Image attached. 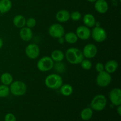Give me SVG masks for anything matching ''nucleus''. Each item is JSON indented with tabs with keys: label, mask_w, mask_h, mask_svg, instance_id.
<instances>
[{
	"label": "nucleus",
	"mask_w": 121,
	"mask_h": 121,
	"mask_svg": "<svg viewBox=\"0 0 121 121\" xmlns=\"http://www.w3.org/2000/svg\"><path fill=\"white\" fill-rule=\"evenodd\" d=\"M111 81H112V77L111 74L105 70L99 73L96 80L97 85L102 87H106L109 85Z\"/></svg>",
	"instance_id": "nucleus-8"
},
{
	"label": "nucleus",
	"mask_w": 121,
	"mask_h": 121,
	"mask_svg": "<svg viewBox=\"0 0 121 121\" xmlns=\"http://www.w3.org/2000/svg\"><path fill=\"white\" fill-rule=\"evenodd\" d=\"M33 31L31 28L27 27H24L20 28V37L21 40L24 41H29L33 38Z\"/></svg>",
	"instance_id": "nucleus-14"
},
{
	"label": "nucleus",
	"mask_w": 121,
	"mask_h": 121,
	"mask_svg": "<svg viewBox=\"0 0 121 121\" xmlns=\"http://www.w3.org/2000/svg\"><path fill=\"white\" fill-rule=\"evenodd\" d=\"M66 60L72 65H79L80 64L84 59L82 51L77 48H69L67 50L65 54Z\"/></svg>",
	"instance_id": "nucleus-1"
},
{
	"label": "nucleus",
	"mask_w": 121,
	"mask_h": 121,
	"mask_svg": "<svg viewBox=\"0 0 121 121\" xmlns=\"http://www.w3.org/2000/svg\"><path fill=\"white\" fill-rule=\"evenodd\" d=\"M56 18L59 22H65L69 20L70 13L66 9H61L56 13Z\"/></svg>",
	"instance_id": "nucleus-15"
},
{
	"label": "nucleus",
	"mask_w": 121,
	"mask_h": 121,
	"mask_svg": "<svg viewBox=\"0 0 121 121\" xmlns=\"http://www.w3.org/2000/svg\"><path fill=\"white\" fill-rule=\"evenodd\" d=\"M76 34L78 39L86 40L89 39L91 36V31L89 28L85 26H80L76 28Z\"/></svg>",
	"instance_id": "nucleus-12"
},
{
	"label": "nucleus",
	"mask_w": 121,
	"mask_h": 121,
	"mask_svg": "<svg viewBox=\"0 0 121 121\" xmlns=\"http://www.w3.org/2000/svg\"><path fill=\"white\" fill-rule=\"evenodd\" d=\"M95 8L100 14H105L109 9L108 4L105 0H97L95 3Z\"/></svg>",
	"instance_id": "nucleus-13"
},
{
	"label": "nucleus",
	"mask_w": 121,
	"mask_h": 121,
	"mask_svg": "<svg viewBox=\"0 0 121 121\" xmlns=\"http://www.w3.org/2000/svg\"><path fill=\"white\" fill-rule=\"evenodd\" d=\"M9 88L5 85H0V98H6L9 95Z\"/></svg>",
	"instance_id": "nucleus-25"
},
{
	"label": "nucleus",
	"mask_w": 121,
	"mask_h": 121,
	"mask_svg": "<svg viewBox=\"0 0 121 121\" xmlns=\"http://www.w3.org/2000/svg\"><path fill=\"white\" fill-rule=\"evenodd\" d=\"M83 21L85 26L89 27V28L94 27L96 23L95 18L91 14H85L83 18Z\"/></svg>",
	"instance_id": "nucleus-17"
},
{
	"label": "nucleus",
	"mask_w": 121,
	"mask_h": 121,
	"mask_svg": "<svg viewBox=\"0 0 121 121\" xmlns=\"http://www.w3.org/2000/svg\"><path fill=\"white\" fill-rule=\"evenodd\" d=\"M45 85L51 89H58L63 85V79L59 74H50L45 79Z\"/></svg>",
	"instance_id": "nucleus-2"
},
{
	"label": "nucleus",
	"mask_w": 121,
	"mask_h": 121,
	"mask_svg": "<svg viewBox=\"0 0 121 121\" xmlns=\"http://www.w3.org/2000/svg\"><path fill=\"white\" fill-rule=\"evenodd\" d=\"M119 1H121V0H119Z\"/></svg>",
	"instance_id": "nucleus-35"
},
{
	"label": "nucleus",
	"mask_w": 121,
	"mask_h": 121,
	"mask_svg": "<svg viewBox=\"0 0 121 121\" xmlns=\"http://www.w3.org/2000/svg\"><path fill=\"white\" fill-rule=\"evenodd\" d=\"M26 19L23 15H17L14 17L13 19V24L16 27L21 28L26 26Z\"/></svg>",
	"instance_id": "nucleus-19"
},
{
	"label": "nucleus",
	"mask_w": 121,
	"mask_h": 121,
	"mask_svg": "<svg viewBox=\"0 0 121 121\" xmlns=\"http://www.w3.org/2000/svg\"><path fill=\"white\" fill-rule=\"evenodd\" d=\"M93 110L91 108H86L81 111L80 117L83 121H89L93 117Z\"/></svg>",
	"instance_id": "nucleus-22"
},
{
	"label": "nucleus",
	"mask_w": 121,
	"mask_h": 121,
	"mask_svg": "<svg viewBox=\"0 0 121 121\" xmlns=\"http://www.w3.org/2000/svg\"><path fill=\"white\" fill-rule=\"evenodd\" d=\"M50 57L52 58L53 61H55L56 63L61 62L65 58V54L61 50H55L52 53Z\"/></svg>",
	"instance_id": "nucleus-20"
},
{
	"label": "nucleus",
	"mask_w": 121,
	"mask_h": 121,
	"mask_svg": "<svg viewBox=\"0 0 121 121\" xmlns=\"http://www.w3.org/2000/svg\"><path fill=\"white\" fill-rule=\"evenodd\" d=\"M95 41L102 43L107 38V33L104 28L100 26L94 27L91 31V36Z\"/></svg>",
	"instance_id": "nucleus-6"
},
{
	"label": "nucleus",
	"mask_w": 121,
	"mask_h": 121,
	"mask_svg": "<svg viewBox=\"0 0 121 121\" xmlns=\"http://www.w3.org/2000/svg\"><path fill=\"white\" fill-rule=\"evenodd\" d=\"M54 66V61L49 56H44L40 59L37 64L38 69L42 72H48Z\"/></svg>",
	"instance_id": "nucleus-5"
},
{
	"label": "nucleus",
	"mask_w": 121,
	"mask_h": 121,
	"mask_svg": "<svg viewBox=\"0 0 121 121\" xmlns=\"http://www.w3.org/2000/svg\"><path fill=\"white\" fill-rule=\"evenodd\" d=\"M117 111V112H118V115H119V116H121V105H119V106H118Z\"/></svg>",
	"instance_id": "nucleus-32"
},
{
	"label": "nucleus",
	"mask_w": 121,
	"mask_h": 121,
	"mask_svg": "<svg viewBox=\"0 0 121 121\" xmlns=\"http://www.w3.org/2000/svg\"><path fill=\"white\" fill-rule=\"evenodd\" d=\"M0 79H1V83L3 85H7V86L10 85L13 82V76L9 73H4L1 74Z\"/></svg>",
	"instance_id": "nucleus-24"
},
{
	"label": "nucleus",
	"mask_w": 121,
	"mask_h": 121,
	"mask_svg": "<svg viewBox=\"0 0 121 121\" xmlns=\"http://www.w3.org/2000/svg\"><path fill=\"white\" fill-rule=\"evenodd\" d=\"M86 1H87L88 2H95L97 0H86Z\"/></svg>",
	"instance_id": "nucleus-34"
},
{
	"label": "nucleus",
	"mask_w": 121,
	"mask_h": 121,
	"mask_svg": "<svg viewBox=\"0 0 121 121\" xmlns=\"http://www.w3.org/2000/svg\"><path fill=\"white\" fill-rule=\"evenodd\" d=\"M70 18L73 21H79V20H80L81 19L82 14L80 12L76 11H73L71 14H70Z\"/></svg>",
	"instance_id": "nucleus-27"
},
{
	"label": "nucleus",
	"mask_w": 121,
	"mask_h": 121,
	"mask_svg": "<svg viewBox=\"0 0 121 121\" xmlns=\"http://www.w3.org/2000/svg\"><path fill=\"white\" fill-rule=\"evenodd\" d=\"M4 121H17V119L14 114L8 113L5 116Z\"/></svg>",
	"instance_id": "nucleus-29"
},
{
	"label": "nucleus",
	"mask_w": 121,
	"mask_h": 121,
	"mask_svg": "<svg viewBox=\"0 0 121 121\" xmlns=\"http://www.w3.org/2000/svg\"><path fill=\"white\" fill-rule=\"evenodd\" d=\"M26 54L31 59H35L40 54V48L36 44H30L26 47Z\"/></svg>",
	"instance_id": "nucleus-9"
},
{
	"label": "nucleus",
	"mask_w": 121,
	"mask_h": 121,
	"mask_svg": "<svg viewBox=\"0 0 121 121\" xmlns=\"http://www.w3.org/2000/svg\"><path fill=\"white\" fill-rule=\"evenodd\" d=\"M58 40H59V43L60 44H63L64 42H65V41L64 37L59 38V39H58Z\"/></svg>",
	"instance_id": "nucleus-31"
},
{
	"label": "nucleus",
	"mask_w": 121,
	"mask_h": 121,
	"mask_svg": "<svg viewBox=\"0 0 121 121\" xmlns=\"http://www.w3.org/2000/svg\"><path fill=\"white\" fill-rule=\"evenodd\" d=\"M107 100L106 97L104 95H97L91 101V108L96 111H101L105 108Z\"/></svg>",
	"instance_id": "nucleus-3"
},
{
	"label": "nucleus",
	"mask_w": 121,
	"mask_h": 121,
	"mask_svg": "<svg viewBox=\"0 0 121 121\" xmlns=\"http://www.w3.org/2000/svg\"><path fill=\"white\" fill-rule=\"evenodd\" d=\"M110 101L114 106L121 105V90L119 88H114L111 90L109 94Z\"/></svg>",
	"instance_id": "nucleus-10"
},
{
	"label": "nucleus",
	"mask_w": 121,
	"mask_h": 121,
	"mask_svg": "<svg viewBox=\"0 0 121 121\" xmlns=\"http://www.w3.org/2000/svg\"><path fill=\"white\" fill-rule=\"evenodd\" d=\"M65 40L69 44H74L78 41V37L76 33L73 32H69L64 35Z\"/></svg>",
	"instance_id": "nucleus-23"
},
{
	"label": "nucleus",
	"mask_w": 121,
	"mask_h": 121,
	"mask_svg": "<svg viewBox=\"0 0 121 121\" xmlns=\"http://www.w3.org/2000/svg\"><path fill=\"white\" fill-rule=\"evenodd\" d=\"M48 34L51 37L55 39L62 37L65 34V28L60 24H53L48 28Z\"/></svg>",
	"instance_id": "nucleus-7"
},
{
	"label": "nucleus",
	"mask_w": 121,
	"mask_h": 121,
	"mask_svg": "<svg viewBox=\"0 0 121 121\" xmlns=\"http://www.w3.org/2000/svg\"><path fill=\"white\" fill-rule=\"evenodd\" d=\"M82 68L86 70H91L92 67V63L89 59H83L80 63Z\"/></svg>",
	"instance_id": "nucleus-26"
},
{
	"label": "nucleus",
	"mask_w": 121,
	"mask_h": 121,
	"mask_svg": "<svg viewBox=\"0 0 121 121\" xmlns=\"http://www.w3.org/2000/svg\"><path fill=\"white\" fill-rule=\"evenodd\" d=\"M36 25V20L34 18H29L28 20H26V27L30 28H33Z\"/></svg>",
	"instance_id": "nucleus-28"
},
{
	"label": "nucleus",
	"mask_w": 121,
	"mask_h": 121,
	"mask_svg": "<svg viewBox=\"0 0 121 121\" xmlns=\"http://www.w3.org/2000/svg\"><path fill=\"white\" fill-rule=\"evenodd\" d=\"M9 91L14 96H20L24 95L27 92V86L22 81L13 82L10 85Z\"/></svg>",
	"instance_id": "nucleus-4"
},
{
	"label": "nucleus",
	"mask_w": 121,
	"mask_h": 121,
	"mask_svg": "<svg viewBox=\"0 0 121 121\" xmlns=\"http://www.w3.org/2000/svg\"><path fill=\"white\" fill-rule=\"evenodd\" d=\"M82 53L84 57L87 59H92L96 56L98 53V48L93 44H87L84 47Z\"/></svg>",
	"instance_id": "nucleus-11"
},
{
	"label": "nucleus",
	"mask_w": 121,
	"mask_h": 121,
	"mask_svg": "<svg viewBox=\"0 0 121 121\" xmlns=\"http://www.w3.org/2000/svg\"><path fill=\"white\" fill-rule=\"evenodd\" d=\"M2 46H3V41H2V39L0 38V49L2 48Z\"/></svg>",
	"instance_id": "nucleus-33"
},
{
	"label": "nucleus",
	"mask_w": 121,
	"mask_h": 121,
	"mask_svg": "<svg viewBox=\"0 0 121 121\" xmlns=\"http://www.w3.org/2000/svg\"><path fill=\"white\" fill-rule=\"evenodd\" d=\"M95 69L96 70V72H98V73H100V72L105 70L104 65L103 63H96V65L95 66Z\"/></svg>",
	"instance_id": "nucleus-30"
},
{
	"label": "nucleus",
	"mask_w": 121,
	"mask_h": 121,
	"mask_svg": "<svg viewBox=\"0 0 121 121\" xmlns=\"http://www.w3.org/2000/svg\"><path fill=\"white\" fill-rule=\"evenodd\" d=\"M60 92L62 95L65 96H69L73 93V89L70 85L68 83L64 84L60 87Z\"/></svg>",
	"instance_id": "nucleus-21"
},
{
	"label": "nucleus",
	"mask_w": 121,
	"mask_h": 121,
	"mask_svg": "<svg viewBox=\"0 0 121 121\" xmlns=\"http://www.w3.org/2000/svg\"><path fill=\"white\" fill-rule=\"evenodd\" d=\"M105 67V70L109 73H113L117 70L118 68V63L115 60H110L106 62Z\"/></svg>",
	"instance_id": "nucleus-16"
},
{
	"label": "nucleus",
	"mask_w": 121,
	"mask_h": 121,
	"mask_svg": "<svg viewBox=\"0 0 121 121\" xmlns=\"http://www.w3.org/2000/svg\"><path fill=\"white\" fill-rule=\"evenodd\" d=\"M13 4L11 0H0V13L5 14L11 9Z\"/></svg>",
	"instance_id": "nucleus-18"
}]
</instances>
